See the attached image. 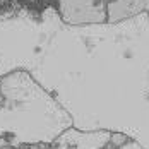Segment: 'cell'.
<instances>
[{
	"label": "cell",
	"instance_id": "5b68a950",
	"mask_svg": "<svg viewBox=\"0 0 149 149\" xmlns=\"http://www.w3.org/2000/svg\"><path fill=\"white\" fill-rule=\"evenodd\" d=\"M113 132L110 130H79L67 129L50 146L52 149H104L110 146Z\"/></svg>",
	"mask_w": 149,
	"mask_h": 149
},
{
	"label": "cell",
	"instance_id": "52a82bcc",
	"mask_svg": "<svg viewBox=\"0 0 149 149\" xmlns=\"http://www.w3.org/2000/svg\"><path fill=\"white\" fill-rule=\"evenodd\" d=\"M7 149H33V148H7Z\"/></svg>",
	"mask_w": 149,
	"mask_h": 149
},
{
	"label": "cell",
	"instance_id": "6da1fadb",
	"mask_svg": "<svg viewBox=\"0 0 149 149\" xmlns=\"http://www.w3.org/2000/svg\"><path fill=\"white\" fill-rule=\"evenodd\" d=\"M79 130H110L149 149V14L63 24L29 72Z\"/></svg>",
	"mask_w": 149,
	"mask_h": 149
},
{
	"label": "cell",
	"instance_id": "ba28073f",
	"mask_svg": "<svg viewBox=\"0 0 149 149\" xmlns=\"http://www.w3.org/2000/svg\"><path fill=\"white\" fill-rule=\"evenodd\" d=\"M108 2H113V0H104V3H108Z\"/></svg>",
	"mask_w": 149,
	"mask_h": 149
},
{
	"label": "cell",
	"instance_id": "9c48e42d",
	"mask_svg": "<svg viewBox=\"0 0 149 149\" xmlns=\"http://www.w3.org/2000/svg\"><path fill=\"white\" fill-rule=\"evenodd\" d=\"M0 82H2V77H0Z\"/></svg>",
	"mask_w": 149,
	"mask_h": 149
},
{
	"label": "cell",
	"instance_id": "277c9868",
	"mask_svg": "<svg viewBox=\"0 0 149 149\" xmlns=\"http://www.w3.org/2000/svg\"><path fill=\"white\" fill-rule=\"evenodd\" d=\"M55 7L67 24H91L106 21L104 0H55Z\"/></svg>",
	"mask_w": 149,
	"mask_h": 149
},
{
	"label": "cell",
	"instance_id": "8992f818",
	"mask_svg": "<svg viewBox=\"0 0 149 149\" xmlns=\"http://www.w3.org/2000/svg\"><path fill=\"white\" fill-rule=\"evenodd\" d=\"M46 149H52V148H46ZM104 149H144L142 146H139L137 142L130 141L127 135L118 134V132H113L111 135V141H110V146Z\"/></svg>",
	"mask_w": 149,
	"mask_h": 149
},
{
	"label": "cell",
	"instance_id": "3957f363",
	"mask_svg": "<svg viewBox=\"0 0 149 149\" xmlns=\"http://www.w3.org/2000/svg\"><path fill=\"white\" fill-rule=\"evenodd\" d=\"M63 24L55 5L43 10L24 7L0 19V77L15 70L33 72Z\"/></svg>",
	"mask_w": 149,
	"mask_h": 149
},
{
	"label": "cell",
	"instance_id": "7a4b0ae2",
	"mask_svg": "<svg viewBox=\"0 0 149 149\" xmlns=\"http://www.w3.org/2000/svg\"><path fill=\"white\" fill-rule=\"evenodd\" d=\"M70 127L69 113L29 72L15 70L2 77L0 149H46Z\"/></svg>",
	"mask_w": 149,
	"mask_h": 149
}]
</instances>
